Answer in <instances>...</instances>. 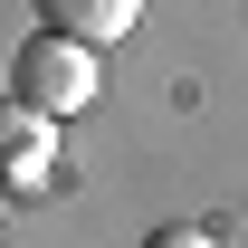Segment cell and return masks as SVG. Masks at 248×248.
Wrapping results in <instances>:
<instances>
[{"mask_svg":"<svg viewBox=\"0 0 248 248\" xmlns=\"http://www.w3.org/2000/svg\"><path fill=\"white\" fill-rule=\"evenodd\" d=\"M95 86H105L95 48H77V38H58V29H38L29 48H10V95H19L29 115H48V124L86 115V105H95Z\"/></svg>","mask_w":248,"mask_h":248,"instance_id":"obj_1","label":"cell"},{"mask_svg":"<svg viewBox=\"0 0 248 248\" xmlns=\"http://www.w3.org/2000/svg\"><path fill=\"white\" fill-rule=\"evenodd\" d=\"M48 153H58V124H48V115H29L19 95H0V191L48 182Z\"/></svg>","mask_w":248,"mask_h":248,"instance_id":"obj_2","label":"cell"},{"mask_svg":"<svg viewBox=\"0 0 248 248\" xmlns=\"http://www.w3.org/2000/svg\"><path fill=\"white\" fill-rule=\"evenodd\" d=\"M143 19V0H38V29L77 38V48H105V38H124Z\"/></svg>","mask_w":248,"mask_h":248,"instance_id":"obj_3","label":"cell"},{"mask_svg":"<svg viewBox=\"0 0 248 248\" xmlns=\"http://www.w3.org/2000/svg\"><path fill=\"white\" fill-rule=\"evenodd\" d=\"M143 248H219L210 229H191V219H172V229H143Z\"/></svg>","mask_w":248,"mask_h":248,"instance_id":"obj_4","label":"cell"}]
</instances>
